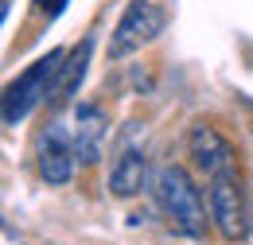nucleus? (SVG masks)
Wrapping results in <instances>:
<instances>
[{
    "instance_id": "obj_1",
    "label": "nucleus",
    "mask_w": 253,
    "mask_h": 245,
    "mask_svg": "<svg viewBox=\"0 0 253 245\" xmlns=\"http://www.w3.org/2000/svg\"><path fill=\"white\" fill-rule=\"evenodd\" d=\"M156 199L160 206H164V214L168 222L183 234V238H203L207 234V218H203V195H199V187L191 179L183 167H160L156 175Z\"/></svg>"
},
{
    "instance_id": "obj_2",
    "label": "nucleus",
    "mask_w": 253,
    "mask_h": 245,
    "mask_svg": "<svg viewBox=\"0 0 253 245\" xmlns=\"http://www.w3.org/2000/svg\"><path fill=\"white\" fill-rule=\"evenodd\" d=\"M63 59H66L63 51H47L43 59H35L32 66L8 86V93H4V124H8V128H16V124L47 97V86H51L55 70L63 66Z\"/></svg>"
},
{
    "instance_id": "obj_3",
    "label": "nucleus",
    "mask_w": 253,
    "mask_h": 245,
    "mask_svg": "<svg viewBox=\"0 0 253 245\" xmlns=\"http://www.w3.org/2000/svg\"><path fill=\"white\" fill-rule=\"evenodd\" d=\"M160 31H164V8L152 4V0H128L117 28H113V39H109V55L113 59H125L132 51H140L144 43H152Z\"/></svg>"
},
{
    "instance_id": "obj_4",
    "label": "nucleus",
    "mask_w": 253,
    "mask_h": 245,
    "mask_svg": "<svg viewBox=\"0 0 253 245\" xmlns=\"http://www.w3.org/2000/svg\"><path fill=\"white\" fill-rule=\"evenodd\" d=\"M74 128L66 124H51L39 136V175L47 187H66L74 175Z\"/></svg>"
},
{
    "instance_id": "obj_5",
    "label": "nucleus",
    "mask_w": 253,
    "mask_h": 245,
    "mask_svg": "<svg viewBox=\"0 0 253 245\" xmlns=\"http://www.w3.org/2000/svg\"><path fill=\"white\" fill-rule=\"evenodd\" d=\"M211 218L218 226L222 238L230 242H242L250 234V214H246V199L238 191V179L234 175H222V179H211Z\"/></svg>"
},
{
    "instance_id": "obj_6",
    "label": "nucleus",
    "mask_w": 253,
    "mask_h": 245,
    "mask_svg": "<svg viewBox=\"0 0 253 245\" xmlns=\"http://www.w3.org/2000/svg\"><path fill=\"white\" fill-rule=\"evenodd\" d=\"M187 148H191V160L199 163L203 175H211V179L234 175V148L222 140L211 124H195V128H191Z\"/></svg>"
},
{
    "instance_id": "obj_7",
    "label": "nucleus",
    "mask_w": 253,
    "mask_h": 245,
    "mask_svg": "<svg viewBox=\"0 0 253 245\" xmlns=\"http://www.w3.org/2000/svg\"><path fill=\"white\" fill-rule=\"evenodd\" d=\"M90 55H94V39H82L74 51H66L63 66L55 70V78H51V86H47V105H66L78 86H82V78H86V66H90Z\"/></svg>"
},
{
    "instance_id": "obj_8",
    "label": "nucleus",
    "mask_w": 253,
    "mask_h": 245,
    "mask_svg": "<svg viewBox=\"0 0 253 245\" xmlns=\"http://www.w3.org/2000/svg\"><path fill=\"white\" fill-rule=\"evenodd\" d=\"M105 128H109V117L101 113V105H78L74 109V156H78V163H97Z\"/></svg>"
},
{
    "instance_id": "obj_9",
    "label": "nucleus",
    "mask_w": 253,
    "mask_h": 245,
    "mask_svg": "<svg viewBox=\"0 0 253 245\" xmlns=\"http://www.w3.org/2000/svg\"><path fill=\"white\" fill-rule=\"evenodd\" d=\"M144 175H148L144 152L125 148V152L117 156L113 171H109V191H113L117 199H132V195H140V191H144Z\"/></svg>"
}]
</instances>
